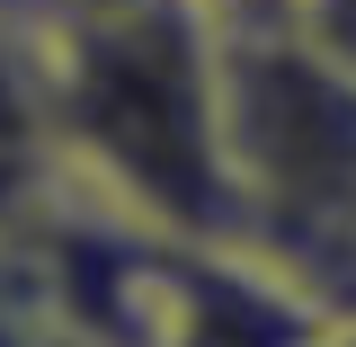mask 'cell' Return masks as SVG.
Listing matches in <instances>:
<instances>
[{
    "label": "cell",
    "instance_id": "obj_1",
    "mask_svg": "<svg viewBox=\"0 0 356 347\" xmlns=\"http://www.w3.org/2000/svg\"><path fill=\"white\" fill-rule=\"evenodd\" d=\"M27 36L54 170L170 241H232L214 0L27 9Z\"/></svg>",
    "mask_w": 356,
    "mask_h": 347
},
{
    "label": "cell",
    "instance_id": "obj_2",
    "mask_svg": "<svg viewBox=\"0 0 356 347\" xmlns=\"http://www.w3.org/2000/svg\"><path fill=\"white\" fill-rule=\"evenodd\" d=\"M222 170L232 241L356 312V81L285 18L222 9Z\"/></svg>",
    "mask_w": 356,
    "mask_h": 347
},
{
    "label": "cell",
    "instance_id": "obj_5",
    "mask_svg": "<svg viewBox=\"0 0 356 347\" xmlns=\"http://www.w3.org/2000/svg\"><path fill=\"white\" fill-rule=\"evenodd\" d=\"M285 27H294L330 72L356 81V0H285Z\"/></svg>",
    "mask_w": 356,
    "mask_h": 347
},
{
    "label": "cell",
    "instance_id": "obj_3",
    "mask_svg": "<svg viewBox=\"0 0 356 347\" xmlns=\"http://www.w3.org/2000/svg\"><path fill=\"white\" fill-rule=\"evenodd\" d=\"M339 312L250 241H170L143 347H321Z\"/></svg>",
    "mask_w": 356,
    "mask_h": 347
},
{
    "label": "cell",
    "instance_id": "obj_8",
    "mask_svg": "<svg viewBox=\"0 0 356 347\" xmlns=\"http://www.w3.org/2000/svg\"><path fill=\"white\" fill-rule=\"evenodd\" d=\"M54 347H98V339H72V330H54Z\"/></svg>",
    "mask_w": 356,
    "mask_h": 347
},
{
    "label": "cell",
    "instance_id": "obj_7",
    "mask_svg": "<svg viewBox=\"0 0 356 347\" xmlns=\"http://www.w3.org/2000/svg\"><path fill=\"white\" fill-rule=\"evenodd\" d=\"M321 347H356V312H339V321H330V339Z\"/></svg>",
    "mask_w": 356,
    "mask_h": 347
},
{
    "label": "cell",
    "instance_id": "obj_4",
    "mask_svg": "<svg viewBox=\"0 0 356 347\" xmlns=\"http://www.w3.org/2000/svg\"><path fill=\"white\" fill-rule=\"evenodd\" d=\"M54 294L27 250V232H0V347H54Z\"/></svg>",
    "mask_w": 356,
    "mask_h": 347
},
{
    "label": "cell",
    "instance_id": "obj_6",
    "mask_svg": "<svg viewBox=\"0 0 356 347\" xmlns=\"http://www.w3.org/2000/svg\"><path fill=\"white\" fill-rule=\"evenodd\" d=\"M214 9H232V18H285V0H214Z\"/></svg>",
    "mask_w": 356,
    "mask_h": 347
}]
</instances>
